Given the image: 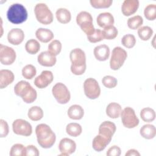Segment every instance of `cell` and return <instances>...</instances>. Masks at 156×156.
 <instances>
[{
    "label": "cell",
    "instance_id": "1",
    "mask_svg": "<svg viewBox=\"0 0 156 156\" xmlns=\"http://www.w3.org/2000/svg\"><path fill=\"white\" fill-rule=\"evenodd\" d=\"M35 133L38 144L43 148L51 147L55 143L56 136L51 128L46 124H40L35 128Z\"/></svg>",
    "mask_w": 156,
    "mask_h": 156
},
{
    "label": "cell",
    "instance_id": "2",
    "mask_svg": "<svg viewBox=\"0 0 156 156\" xmlns=\"http://www.w3.org/2000/svg\"><path fill=\"white\" fill-rule=\"evenodd\" d=\"M69 58L71 62V71L75 75L83 74L86 70V55L85 52L80 48H75L71 51Z\"/></svg>",
    "mask_w": 156,
    "mask_h": 156
},
{
    "label": "cell",
    "instance_id": "3",
    "mask_svg": "<svg viewBox=\"0 0 156 156\" xmlns=\"http://www.w3.org/2000/svg\"><path fill=\"white\" fill-rule=\"evenodd\" d=\"M14 92L16 96H20L23 101L27 104L34 102L37 97L35 89L27 81L25 80H21L15 85Z\"/></svg>",
    "mask_w": 156,
    "mask_h": 156
},
{
    "label": "cell",
    "instance_id": "4",
    "mask_svg": "<svg viewBox=\"0 0 156 156\" xmlns=\"http://www.w3.org/2000/svg\"><path fill=\"white\" fill-rule=\"evenodd\" d=\"M8 20L15 24L24 23L27 18V12L23 5L19 3L12 4L7 12Z\"/></svg>",
    "mask_w": 156,
    "mask_h": 156
},
{
    "label": "cell",
    "instance_id": "5",
    "mask_svg": "<svg viewBox=\"0 0 156 156\" xmlns=\"http://www.w3.org/2000/svg\"><path fill=\"white\" fill-rule=\"evenodd\" d=\"M76 23L87 36L91 35L94 32L93 17L89 12L82 11L79 13L76 16Z\"/></svg>",
    "mask_w": 156,
    "mask_h": 156
},
{
    "label": "cell",
    "instance_id": "6",
    "mask_svg": "<svg viewBox=\"0 0 156 156\" xmlns=\"http://www.w3.org/2000/svg\"><path fill=\"white\" fill-rule=\"evenodd\" d=\"M34 13L36 19L41 24L48 25L53 21V14L44 3L36 4L34 8Z\"/></svg>",
    "mask_w": 156,
    "mask_h": 156
},
{
    "label": "cell",
    "instance_id": "7",
    "mask_svg": "<svg viewBox=\"0 0 156 156\" xmlns=\"http://www.w3.org/2000/svg\"><path fill=\"white\" fill-rule=\"evenodd\" d=\"M127 57V52L119 46L113 48L110 60V66L113 70H118L123 65Z\"/></svg>",
    "mask_w": 156,
    "mask_h": 156
},
{
    "label": "cell",
    "instance_id": "8",
    "mask_svg": "<svg viewBox=\"0 0 156 156\" xmlns=\"http://www.w3.org/2000/svg\"><path fill=\"white\" fill-rule=\"evenodd\" d=\"M52 93L56 101L61 104L68 102L71 98L70 92L66 86L61 82L55 84L52 88Z\"/></svg>",
    "mask_w": 156,
    "mask_h": 156
},
{
    "label": "cell",
    "instance_id": "9",
    "mask_svg": "<svg viewBox=\"0 0 156 156\" xmlns=\"http://www.w3.org/2000/svg\"><path fill=\"white\" fill-rule=\"evenodd\" d=\"M120 116L122 123L126 128H134L139 124V119L136 116L134 110L130 107H125L122 110Z\"/></svg>",
    "mask_w": 156,
    "mask_h": 156
},
{
    "label": "cell",
    "instance_id": "10",
    "mask_svg": "<svg viewBox=\"0 0 156 156\" xmlns=\"http://www.w3.org/2000/svg\"><path fill=\"white\" fill-rule=\"evenodd\" d=\"M83 90L85 96L90 99H95L101 94V88L98 81L91 77L84 81Z\"/></svg>",
    "mask_w": 156,
    "mask_h": 156
},
{
    "label": "cell",
    "instance_id": "11",
    "mask_svg": "<svg viewBox=\"0 0 156 156\" xmlns=\"http://www.w3.org/2000/svg\"><path fill=\"white\" fill-rule=\"evenodd\" d=\"M13 132L18 135L25 136H30L32 133L31 124L26 120L23 119H16L12 124Z\"/></svg>",
    "mask_w": 156,
    "mask_h": 156
},
{
    "label": "cell",
    "instance_id": "12",
    "mask_svg": "<svg viewBox=\"0 0 156 156\" xmlns=\"http://www.w3.org/2000/svg\"><path fill=\"white\" fill-rule=\"evenodd\" d=\"M16 57V52L12 48L0 44V62L2 65H12L15 62Z\"/></svg>",
    "mask_w": 156,
    "mask_h": 156
},
{
    "label": "cell",
    "instance_id": "13",
    "mask_svg": "<svg viewBox=\"0 0 156 156\" xmlns=\"http://www.w3.org/2000/svg\"><path fill=\"white\" fill-rule=\"evenodd\" d=\"M54 76L51 71L44 70L34 80V85L40 89L47 87L53 81Z\"/></svg>",
    "mask_w": 156,
    "mask_h": 156
},
{
    "label": "cell",
    "instance_id": "14",
    "mask_svg": "<svg viewBox=\"0 0 156 156\" xmlns=\"http://www.w3.org/2000/svg\"><path fill=\"white\" fill-rule=\"evenodd\" d=\"M58 148L62 152L60 155H69L75 152L76 144L74 140L70 138H63L60 141Z\"/></svg>",
    "mask_w": 156,
    "mask_h": 156
},
{
    "label": "cell",
    "instance_id": "15",
    "mask_svg": "<svg viewBox=\"0 0 156 156\" xmlns=\"http://www.w3.org/2000/svg\"><path fill=\"white\" fill-rule=\"evenodd\" d=\"M116 130V125L113 122L105 121L102 122L99 127V134H101L111 141Z\"/></svg>",
    "mask_w": 156,
    "mask_h": 156
},
{
    "label": "cell",
    "instance_id": "16",
    "mask_svg": "<svg viewBox=\"0 0 156 156\" xmlns=\"http://www.w3.org/2000/svg\"><path fill=\"white\" fill-rule=\"evenodd\" d=\"M24 33L23 30L19 28L11 29L7 34L8 41L13 45H19L24 39Z\"/></svg>",
    "mask_w": 156,
    "mask_h": 156
},
{
    "label": "cell",
    "instance_id": "17",
    "mask_svg": "<svg viewBox=\"0 0 156 156\" xmlns=\"http://www.w3.org/2000/svg\"><path fill=\"white\" fill-rule=\"evenodd\" d=\"M37 61L40 65L43 66H53L57 62L56 57L48 51L41 52L37 57Z\"/></svg>",
    "mask_w": 156,
    "mask_h": 156
},
{
    "label": "cell",
    "instance_id": "18",
    "mask_svg": "<svg viewBox=\"0 0 156 156\" xmlns=\"http://www.w3.org/2000/svg\"><path fill=\"white\" fill-rule=\"evenodd\" d=\"M139 1L138 0H125L121 6L122 14L126 16L134 14L139 7Z\"/></svg>",
    "mask_w": 156,
    "mask_h": 156
},
{
    "label": "cell",
    "instance_id": "19",
    "mask_svg": "<svg viewBox=\"0 0 156 156\" xmlns=\"http://www.w3.org/2000/svg\"><path fill=\"white\" fill-rule=\"evenodd\" d=\"M93 54L99 61H105L110 56V48L106 44H101L94 48Z\"/></svg>",
    "mask_w": 156,
    "mask_h": 156
},
{
    "label": "cell",
    "instance_id": "20",
    "mask_svg": "<svg viewBox=\"0 0 156 156\" xmlns=\"http://www.w3.org/2000/svg\"><path fill=\"white\" fill-rule=\"evenodd\" d=\"M15 79L12 71L9 69H1L0 71V88L3 89L12 83Z\"/></svg>",
    "mask_w": 156,
    "mask_h": 156
},
{
    "label": "cell",
    "instance_id": "21",
    "mask_svg": "<svg viewBox=\"0 0 156 156\" xmlns=\"http://www.w3.org/2000/svg\"><path fill=\"white\" fill-rule=\"evenodd\" d=\"M96 21L98 24L101 27H107L112 26L114 24L115 20L113 16L109 12H103L99 14L97 17Z\"/></svg>",
    "mask_w": 156,
    "mask_h": 156
},
{
    "label": "cell",
    "instance_id": "22",
    "mask_svg": "<svg viewBox=\"0 0 156 156\" xmlns=\"http://www.w3.org/2000/svg\"><path fill=\"white\" fill-rule=\"evenodd\" d=\"M110 140H109L105 136L101 135V134H98L93 138L92 142V146L94 150L98 152H100L103 151L106 147V146L110 143Z\"/></svg>",
    "mask_w": 156,
    "mask_h": 156
},
{
    "label": "cell",
    "instance_id": "23",
    "mask_svg": "<svg viewBox=\"0 0 156 156\" xmlns=\"http://www.w3.org/2000/svg\"><path fill=\"white\" fill-rule=\"evenodd\" d=\"M35 36L42 43H48L54 38L53 32L45 28H38L35 32Z\"/></svg>",
    "mask_w": 156,
    "mask_h": 156
},
{
    "label": "cell",
    "instance_id": "24",
    "mask_svg": "<svg viewBox=\"0 0 156 156\" xmlns=\"http://www.w3.org/2000/svg\"><path fill=\"white\" fill-rule=\"evenodd\" d=\"M67 114L69 118L74 120H79L83 118L84 110L80 105L74 104L69 107Z\"/></svg>",
    "mask_w": 156,
    "mask_h": 156
},
{
    "label": "cell",
    "instance_id": "25",
    "mask_svg": "<svg viewBox=\"0 0 156 156\" xmlns=\"http://www.w3.org/2000/svg\"><path fill=\"white\" fill-rule=\"evenodd\" d=\"M122 107L116 102H111L106 107L107 115L112 119H116L120 116Z\"/></svg>",
    "mask_w": 156,
    "mask_h": 156
},
{
    "label": "cell",
    "instance_id": "26",
    "mask_svg": "<svg viewBox=\"0 0 156 156\" xmlns=\"http://www.w3.org/2000/svg\"><path fill=\"white\" fill-rule=\"evenodd\" d=\"M140 133L144 138L151 140L154 138L156 135L155 127L152 124L143 125L140 130Z\"/></svg>",
    "mask_w": 156,
    "mask_h": 156
},
{
    "label": "cell",
    "instance_id": "27",
    "mask_svg": "<svg viewBox=\"0 0 156 156\" xmlns=\"http://www.w3.org/2000/svg\"><path fill=\"white\" fill-rule=\"evenodd\" d=\"M55 16L57 21L62 24H67L71 19L70 12L65 8L58 9L55 12Z\"/></svg>",
    "mask_w": 156,
    "mask_h": 156
},
{
    "label": "cell",
    "instance_id": "28",
    "mask_svg": "<svg viewBox=\"0 0 156 156\" xmlns=\"http://www.w3.org/2000/svg\"><path fill=\"white\" fill-rule=\"evenodd\" d=\"M27 116L32 121H37L43 117V111L40 107L33 106L29 109Z\"/></svg>",
    "mask_w": 156,
    "mask_h": 156
},
{
    "label": "cell",
    "instance_id": "29",
    "mask_svg": "<svg viewBox=\"0 0 156 156\" xmlns=\"http://www.w3.org/2000/svg\"><path fill=\"white\" fill-rule=\"evenodd\" d=\"M140 117L144 122H151L155 118V112L150 107H145L141 110Z\"/></svg>",
    "mask_w": 156,
    "mask_h": 156
},
{
    "label": "cell",
    "instance_id": "30",
    "mask_svg": "<svg viewBox=\"0 0 156 156\" xmlns=\"http://www.w3.org/2000/svg\"><path fill=\"white\" fill-rule=\"evenodd\" d=\"M66 132L69 135L73 137H77L82 133V128L79 124L71 122L66 126Z\"/></svg>",
    "mask_w": 156,
    "mask_h": 156
},
{
    "label": "cell",
    "instance_id": "31",
    "mask_svg": "<svg viewBox=\"0 0 156 156\" xmlns=\"http://www.w3.org/2000/svg\"><path fill=\"white\" fill-rule=\"evenodd\" d=\"M26 51L30 54H35L40 49L39 42L35 39L29 40L25 44Z\"/></svg>",
    "mask_w": 156,
    "mask_h": 156
},
{
    "label": "cell",
    "instance_id": "32",
    "mask_svg": "<svg viewBox=\"0 0 156 156\" xmlns=\"http://www.w3.org/2000/svg\"><path fill=\"white\" fill-rule=\"evenodd\" d=\"M153 34L152 29L147 26L140 27L138 29V35L140 39L143 41H147L151 38Z\"/></svg>",
    "mask_w": 156,
    "mask_h": 156
},
{
    "label": "cell",
    "instance_id": "33",
    "mask_svg": "<svg viewBox=\"0 0 156 156\" xmlns=\"http://www.w3.org/2000/svg\"><path fill=\"white\" fill-rule=\"evenodd\" d=\"M104 39L113 40L115 38L118 34V29L113 25L104 28L102 30Z\"/></svg>",
    "mask_w": 156,
    "mask_h": 156
},
{
    "label": "cell",
    "instance_id": "34",
    "mask_svg": "<svg viewBox=\"0 0 156 156\" xmlns=\"http://www.w3.org/2000/svg\"><path fill=\"white\" fill-rule=\"evenodd\" d=\"M143 23V19L140 15H135L129 18L127 20V26L131 29H139Z\"/></svg>",
    "mask_w": 156,
    "mask_h": 156
},
{
    "label": "cell",
    "instance_id": "35",
    "mask_svg": "<svg viewBox=\"0 0 156 156\" xmlns=\"http://www.w3.org/2000/svg\"><path fill=\"white\" fill-rule=\"evenodd\" d=\"M10 156H26V147L22 144L17 143L13 144L10 151Z\"/></svg>",
    "mask_w": 156,
    "mask_h": 156
},
{
    "label": "cell",
    "instance_id": "36",
    "mask_svg": "<svg viewBox=\"0 0 156 156\" xmlns=\"http://www.w3.org/2000/svg\"><path fill=\"white\" fill-rule=\"evenodd\" d=\"M144 15L147 20H155L156 18V5L155 4L147 5L144 10Z\"/></svg>",
    "mask_w": 156,
    "mask_h": 156
},
{
    "label": "cell",
    "instance_id": "37",
    "mask_svg": "<svg viewBox=\"0 0 156 156\" xmlns=\"http://www.w3.org/2000/svg\"><path fill=\"white\" fill-rule=\"evenodd\" d=\"M36 68L31 64L26 65L22 69V75L26 79H32L36 75Z\"/></svg>",
    "mask_w": 156,
    "mask_h": 156
},
{
    "label": "cell",
    "instance_id": "38",
    "mask_svg": "<svg viewBox=\"0 0 156 156\" xmlns=\"http://www.w3.org/2000/svg\"><path fill=\"white\" fill-rule=\"evenodd\" d=\"M62 48L61 42L59 40H54L48 45V51L56 57L60 53Z\"/></svg>",
    "mask_w": 156,
    "mask_h": 156
},
{
    "label": "cell",
    "instance_id": "39",
    "mask_svg": "<svg viewBox=\"0 0 156 156\" xmlns=\"http://www.w3.org/2000/svg\"><path fill=\"white\" fill-rule=\"evenodd\" d=\"M91 5L95 9H105L110 7L112 3V0H90Z\"/></svg>",
    "mask_w": 156,
    "mask_h": 156
},
{
    "label": "cell",
    "instance_id": "40",
    "mask_svg": "<svg viewBox=\"0 0 156 156\" xmlns=\"http://www.w3.org/2000/svg\"><path fill=\"white\" fill-rule=\"evenodd\" d=\"M121 43L127 48H132L136 44V38L132 34H127L122 38Z\"/></svg>",
    "mask_w": 156,
    "mask_h": 156
},
{
    "label": "cell",
    "instance_id": "41",
    "mask_svg": "<svg viewBox=\"0 0 156 156\" xmlns=\"http://www.w3.org/2000/svg\"><path fill=\"white\" fill-rule=\"evenodd\" d=\"M102 83L104 87L108 88H115L118 83L117 79L112 76H105L102 79Z\"/></svg>",
    "mask_w": 156,
    "mask_h": 156
},
{
    "label": "cell",
    "instance_id": "42",
    "mask_svg": "<svg viewBox=\"0 0 156 156\" xmlns=\"http://www.w3.org/2000/svg\"><path fill=\"white\" fill-rule=\"evenodd\" d=\"M88 40L93 43L99 42L104 40L102 32L99 29H95L94 32L90 35L87 36Z\"/></svg>",
    "mask_w": 156,
    "mask_h": 156
},
{
    "label": "cell",
    "instance_id": "43",
    "mask_svg": "<svg viewBox=\"0 0 156 156\" xmlns=\"http://www.w3.org/2000/svg\"><path fill=\"white\" fill-rule=\"evenodd\" d=\"M0 126H1V129H0V137L1 138H4L6 137L9 133V125L7 122L1 119L0 120Z\"/></svg>",
    "mask_w": 156,
    "mask_h": 156
},
{
    "label": "cell",
    "instance_id": "44",
    "mask_svg": "<svg viewBox=\"0 0 156 156\" xmlns=\"http://www.w3.org/2000/svg\"><path fill=\"white\" fill-rule=\"evenodd\" d=\"M121 153V151L120 147L116 145H113L108 149L106 155L107 156H119Z\"/></svg>",
    "mask_w": 156,
    "mask_h": 156
},
{
    "label": "cell",
    "instance_id": "45",
    "mask_svg": "<svg viewBox=\"0 0 156 156\" xmlns=\"http://www.w3.org/2000/svg\"><path fill=\"white\" fill-rule=\"evenodd\" d=\"M26 156H38L40 155L38 149L34 145H28L26 147Z\"/></svg>",
    "mask_w": 156,
    "mask_h": 156
},
{
    "label": "cell",
    "instance_id": "46",
    "mask_svg": "<svg viewBox=\"0 0 156 156\" xmlns=\"http://www.w3.org/2000/svg\"><path fill=\"white\" fill-rule=\"evenodd\" d=\"M125 155L126 156H140V154L137 150L132 149H129V151H127V152L126 153Z\"/></svg>",
    "mask_w": 156,
    "mask_h": 156
}]
</instances>
